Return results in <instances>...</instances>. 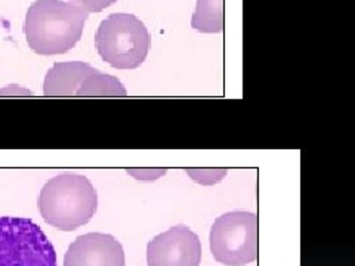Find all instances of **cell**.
Masks as SVG:
<instances>
[{
    "instance_id": "8fae6325",
    "label": "cell",
    "mask_w": 355,
    "mask_h": 266,
    "mask_svg": "<svg viewBox=\"0 0 355 266\" xmlns=\"http://www.w3.org/2000/svg\"><path fill=\"white\" fill-rule=\"evenodd\" d=\"M185 172L196 184L205 186L219 184L228 173L227 169H185Z\"/></svg>"
},
{
    "instance_id": "3957f363",
    "label": "cell",
    "mask_w": 355,
    "mask_h": 266,
    "mask_svg": "<svg viewBox=\"0 0 355 266\" xmlns=\"http://www.w3.org/2000/svg\"><path fill=\"white\" fill-rule=\"evenodd\" d=\"M96 51L117 70H133L146 61L151 37L144 22L132 14H111L98 27Z\"/></svg>"
},
{
    "instance_id": "9c48e42d",
    "label": "cell",
    "mask_w": 355,
    "mask_h": 266,
    "mask_svg": "<svg viewBox=\"0 0 355 266\" xmlns=\"http://www.w3.org/2000/svg\"><path fill=\"white\" fill-rule=\"evenodd\" d=\"M126 94L123 83L117 77L96 69L85 77L76 91V96H125Z\"/></svg>"
},
{
    "instance_id": "4fadbf2b",
    "label": "cell",
    "mask_w": 355,
    "mask_h": 266,
    "mask_svg": "<svg viewBox=\"0 0 355 266\" xmlns=\"http://www.w3.org/2000/svg\"><path fill=\"white\" fill-rule=\"evenodd\" d=\"M116 2L117 0H70V3L82 8L87 14L101 12V10L107 9L108 6H111Z\"/></svg>"
},
{
    "instance_id": "5b68a950",
    "label": "cell",
    "mask_w": 355,
    "mask_h": 266,
    "mask_svg": "<svg viewBox=\"0 0 355 266\" xmlns=\"http://www.w3.org/2000/svg\"><path fill=\"white\" fill-rule=\"evenodd\" d=\"M210 251L225 266H248L258 258V216L230 212L219 216L210 229Z\"/></svg>"
},
{
    "instance_id": "ba28073f",
    "label": "cell",
    "mask_w": 355,
    "mask_h": 266,
    "mask_svg": "<svg viewBox=\"0 0 355 266\" xmlns=\"http://www.w3.org/2000/svg\"><path fill=\"white\" fill-rule=\"evenodd\" d=\"M94 70V66L80 61L55 64L44 77L43 94L46 96H73L85 77Z\"/></svg>"
},
{
    "instance_id": "30bf717a",
    "label": "cell",
    "mask_w": 355,
    "mask_h": 266,
    "mask_svg": "<svg viewBox=\"0 0 355 266\" xmlns=\"http://www.w3.org/2000/svg\"><path fill=\"white\" fill-rule=\"evenodd\" d=\"M191 26L200 33H220L224 30V0H197Z\"/></svg>"
},
{
    "instance_id": "6da1fadb",
    "label": "cell",
    "mask_w": 355,
    "mask_h": 266,
    "mask_svg": "<svg viewBox=\"0 0 355 266\" xmlns=\"http://www.w3.org/2000/svg\"><path fill=\"white\" fill-rule=\"evenodd\" d=\"M89 14L61 0H37L26 15L24 35L31 51L39 55H60L80 40Z\"/></svg>"
},
{
    "instance_id": "52a82bcc",
    "label": "cell",
    "mask_w": 355,
    "mask_h": 266,
    "mask_svg": "<svg viewBox=\"0 0 355 266\" xmlns=\"http://www.w3.org/2000/svg\"><path fill=\"white\" fill-rule=\"evenodd\" d=\"M64 266H125V250L113 236L89 232L70 244Z\"/></svg>"
},
{
    "instance_id": "277c9868",
    "label": "cell",
    "mask_w": 355,
    "mask_h": 266,
    "mask_svg": "<svg viewBox=\"0 0 355 266\" xmlns=\"http://www.w3.org/2000/svg\"><path fill=\"white\" fill-rule=\"evenodd\" d=\"M0 266H58L57 253L31 219L0 216Z\"/></svg>"
},
{
    "instance_id": "7c38bea8",
    "label": "cell",
    "mask_w": 355,
    "mask_h": 266,
    "mask_svg": "<svg viewBox=\"0 0 355 266\" xmlns=\"http://www.w3.org/2000/svg\"><path fill=\"white\" fill-rule=\"evenodd\" d=\"M126 172L139 182L151 184L168 173V169H128Z\"/></svg>"
},
{
    "instance_id": "7a4b0ae2",
    "label": "cell",
    "mask_w": 355,
    "mask_h": 266,
    "mask_svg": "<svg viewBox=\"0 0 355 266\" xmlns=\"http://www.w3.org/2000/svg\"><path fill=\"white\" fill-rule=\"evenodd\" d=\"M37 204L46 224L60 231H74L95 216L98 195L86 176L62 173L44 184Z\"/></svg>"
},
{
    "instance_id": "5bb4252c",
    "label": "cell",
    "mask_w": 355,
    "mask_h": 266,
    "mask_svg": "<svg viewBox=\"0 0 355 266\" xmlns=\"http://www.w3.org/2000/svg\"><path fill=\"white\" fill-rule=\"evenodd\" d=\"M31 96V91L28 89L18 86V85H9L5 86L3 89H0V96Z\"/></svg>"
},
{
    "instance_id": "8992f818",
    "label": "cell",
    "mask_w": 355,
    "mask_h": 266,
    "mask_svg": "<svg viewBox=\"0 0 355 266\" xmlns=\"http://www.w3.org/2000/svg\"><path fill=\"white\" fill-rule=\"evenodd\" d=\"M147 263L148 266H200L202 242L190 228L173 227L148 242Z\"/></svg>"
}]
</instances>
